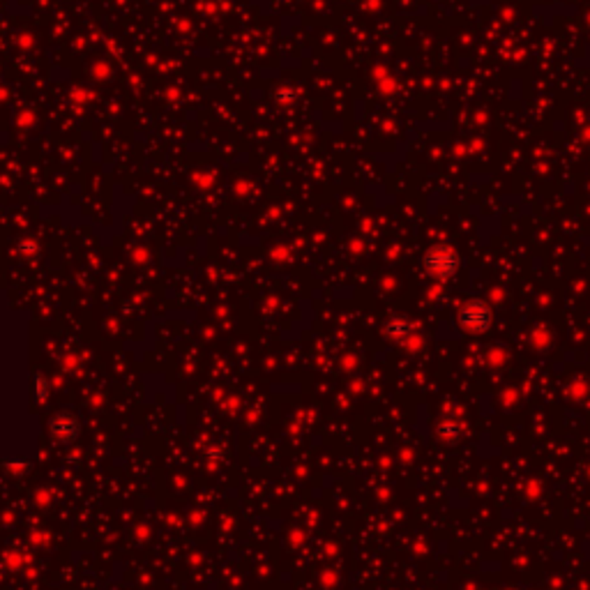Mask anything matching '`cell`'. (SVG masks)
I'll use <instances>...</instances> for the list:
<instances>
[{
    "instance_id": "cell-2",
    "label": "cell",
    "mask_w": 590,
    "mask_h": 590,
    "mask_svg": "<svg viewBox=\"0 0 590 590\" xmlns=\"http://www.w3.org/2000/svg\"><path fill=\"white\" fill-rule=\"evenodd\" d=\"M491 321H494V311L482 300H470L459 311V326L468 332H485L491 328Z\"/></svg>"
},
{
    "instance_id": "cell-1",
    "label": "cell",
    "mask_w": 590,
    "mask_h": 590,
    "mask_svg": "<svg viewBox=\"0 0 590 590\" xmlns=\"http://www.w3.org/2000/svg\"><path fill=\"white\" fill-rule=\"evenodd\" d=\"M425 265L431 277L445 281L450 277H455L459 270V254L452 247H447V244H438V247H434L425 257Z\"/></svg>"
},
{
    "instance_id": "cell-3",
    "label": "cell",
    "mask_w": 590,
    "mask_h": 590,
    "mask_svg": "<svg viewBox=\"0 0 590 590\" xmlns=\"http://www.w3.org/2000/svg\"><path fill=\"white\" fill-rule=\"evenodd\" d=\"M440 436L442 438H447V440H455L457 436H459V425L457 422H452V420H447V422H442L440 425Z\"/></svg>"
}]
</instances>
